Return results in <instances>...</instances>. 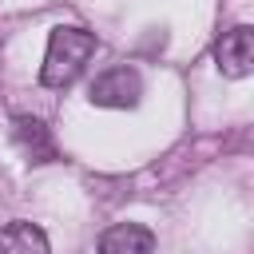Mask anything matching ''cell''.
<instances>
[{"label": "cell", "instance_id": "cell-1", "mask_svg": "<svg viewBox=\"0 0 254 254\" xmlns=\"http://www.w3.org/2000/svg\"><path fill=\"white\" fill-rule=\"evenodd\" d=\"M95 52V36L87 28H52L48 36V52H44V64H40V83L44 87H67L79 79L83 64L91 60Z\"/></svg>", "mask_w": 254, "mask_h": 254}, {"label": "cell", "instance_id": "cell-5", "mask_svg": "<svg viewBox=\"0 0 254 254\" xmlns=\"http://www.w3.org/2000/svg\"><path fill=\"white\" fill-rule=\"evenodd\" d=\"M99 254H155V234L139 222H119V226L103 230Z\"/></svg>", "mask_w": 254, "mask_h": 254}, {"label": "cell", "instance_id": "cell-2", "mask_svg": "<svg viewBox=\"0 0 254 254\" xmlns=\"http://www.w3.org/2000/svg\"><path fill=\"white\" fill-rule=\"evenodd\" d=\"M139 95H143V79H139V71L127 67V64L95 75V83L87 87V99H91L95 107H119V111H123V107H135Z\"/></svg>", "mask_w": 254, "mask_h": 254}, {"label": "cell", "instance_id": "cell-4", "mask_svg": "<svg viewBox=\"0 0 254 254\" xmlns=\"http://www.w3.org/2000/svg\"><path fill=\"white\" fill-rule=\"evenodd\" d=\"M12 139H16V147L24 151L28 163H52V159H56L52 131H48L44 119H36V115H16V119H12Z\"/></svg>", "mask_w": 254, "mask_h": 254}, {"label": "cell", "instance_id": "cell-3", "mask_svg": "<svg viewBox=\"0 0 254 254\" xmlns=\"http://www.w3.org/2000/svg\"><path fill=\"white\" fill-rule=\"evenodd\" d=\"M214 64H218V71L230 75V79L246 75V71L254 67V32H250L246 24L222 32L218 44H214Z\"/></svg>", "mask_w": 254, "mask_h": 254}, {"label": "cell", "instance_id": "cell-6", "mask_svg": "<svg viewBox=\"0 0 254 254\" xmlns=\"http://www.w3.org/2000/svg\"><path fill=\"white\" fill-rule=\"evenodd\" d=\"M0 254H52V246H48V234L36 222L16 218L0 230Z\"/></svg>", "mask_w": 254, "mask_h": 254}]
</instances>
